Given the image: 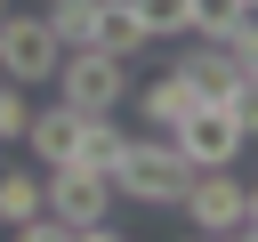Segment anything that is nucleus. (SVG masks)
Listing matches in <instances>:
<instances>
[{"instance_id": "4468645a", "label": "nucleus", "mask_w": 258, "mask_h": 242, "mask_svg": "<svg viewBox=\"0 0 258 242\" xmlns=\"http://www.w3.org/2000/svg\"><path fill=\"white\" fill-rule=\"evenodd\" d=\"M40 210V177H24V169H0V226H24Z\"/></svg>"}, {"instance_id": "a211bd4d", "label": "nucleus", "mask_w": 258, "mask_h": 242, "mask_svg": "<svg viewBox=\"0 0 258 242\" xmlns=\"http://www.w3.org/2000/svg\"><path fill=\"white\" fill-rule=\"evenodd\" d=\"M0 16H8V0H0Z\"/></svg>"}, {"instance_id": "f8f14e48", "label": "nucleus", "mask_w": 258, "mask_h": 242, "mask_svg": "<svg viewBox=\"0 0 258 242\" xmlns=\"http://www.w3.org/2000/svg\"><path fill=\"white\" fill-rule=\"evenodd\" d=\"M129 8H137L145 40H169V32H194L202 24V0H129Z\"/></svg>"}, {"instance_id": "423d86ee", "label": "nucleus", "mask_w": 258, "mask_h": 242, "mask_svg": "<svg viewBox=\"0 0 258 242\" xmlns=\"http://www.w3.org/2000/svg\"><path fill=\"white\" fill-rule=\"evenodd\" d=\"M202 234H234L242 226V177L218 161V169H194V186H185V202H177Z\"/></svg>"}, {"instance_id": "6e6552de", "label": "nucleus", "mask_w": 258, "mask_h": 242, "mask_svg": "<svg viewBox=\"0 0 258 242\" xmlns=\"http://www.w3.org/2000/svg\"><path fill=\"white\" fill-rule=\"evenodd\" d=\"M194 105H202V97H194V81H185L177 65H169V73H153V81L137 89V121H145V129H161V137H169Z\"/></svg>"}, {"instance_id": "9b49d317", "label": "nucleus", "mask_w": 258, "mask_h": 242, "mask_svg": "<svg viewBox=\"0 0 258 242\" xmlns=\"http://www.w3.org/2000/svg\"><path fill=\"white\" fill-rule=\"evenodd\" d=\"M97 48H113V56H137L145 48V24H137L129 0H97Z\"/></svg>"}, {"instance_id": "39448f33", "label": "nucleus", "mask_w": 258, "mask_h": 242, "mask_svg": "<svg viewBox=\"0 0 258 242\" xmlns=\"http://www.w3.org/2000/svg\"><path fill=\"white\" fill-rule=\"evenodd\" d=\"M169 137H177V153H185L194 169H218V161H242V145H250V137L234 129V113H226V105H210V97H202V105H194V113H185V121H177Z\"/></svg>"}, {"instance_id": "20e7f679", "label": "nucleus", "mask_w": 258, "mask_h": 242, "mask_svg": "<svg viewBox=\"0 0 258 242\" xmlns=\"http://www.w3.org/2000/svg\"><path fill=\"white\" fill-rule=\"evenodd\" d=\"M56 56H64V40L48 32V16H0V81H24V89H48V73H56Z\"/></svg>"}, {"instance_id": "7ed1b4c3", "label": "nucleus", "mask_w": 258, "mask_h": 242, "mask_svg": "<svg viewBox=\"0 0 258 242\" xmlns=\"http://www.w3.org/2000/svg\"><path fill=\"white\" fill-rule=\"evenodd\" d=\"M40 202H48L73 234H89V226H105V218H113V202H121V194H113V177H97V169H81V161H56V169L40 177Z\"/></svg>"}, {"instance_id": "dca6fc26", "label": "nucleus", "mask_w": 258, "mask_h": 242, "mask_svg": "<svg viewBox=\"0 0 258 242\" xmlns=\"http://www.w3.org/2000/svg\"><path fill=\"white\" fill-rule=\"evenodd\" d=\"M226 113H234V129H242V137H258V73H242V81H234Z\"/></svg>"}, {"instance_id": "f3484780", "label": "nucleus", "mask_w": 258, "mask_h": 242, "mask_svg": "<svg viewBox=\"0 0 258 242\" xmlns=\"http://www.w3.org/2000/svg\"><path fill=\"white\" fill-rule=\"evenodd\" d=\"M234 234H250V242H258V186H242V226H234Z\"/></svg>"}, {"instance_id": "f257e3e1", "label": "nucleus", "mask_w": 258, "mask_h": 242, "mask_svg": "<svg viewBox=\"0 0 258 242\" xmlns=\"http://www.w3.org/2000/svg\"><path fill=\"white\" fill-rule=\"evenodd\" d=\"M185 186H194V161L177 153V137H129V153L113 161V194H129V202H145V210H177L185 202Z\"/></svg>"}, {"instance_id": "9d476101", "label": "nucleus", "mask_w": 258, "mask_h": 242, "mask_svg": "<svg viewBox=\"0 0 258 242\" xmlns=\"http://www.w3.org/2000/svg\"><path fill=\"white\" fill-rule=\"evenodd\" d=\"M73 137H81V113H73L64 97H56V105H40V113L24 121V145H32L48 169H56V161H73Z\"/></svg>"}, {"instance_id": "1a4fd4ad", "label": "nucleus", "mask_w": 258, "mask_h": 242, "mask_svg": "<svg viewBox=\"0 0 258 242\" xmlns=\"http://www.w3.org/2000/svg\"><path fill=\"white\" fill-rule=\"evenodd\" d=\"M129 153V129H121V113H81V137H73V161L81 169H97V177H113V161Z\"/></svg>"}, {"instance_id": "2eb2a0df", "label": "nucleus", "mask_w": 258, "mask_h": 242, "mask_svg": "<svg viewBox=\"0 0 258 242\" xmlns=\"http://www.w3.org/2000/svg\"><path fill=\"white\" fill-rule=\"evenodd\" d=\"M24 121H32L24 81H0V145H16V137H24Z\"/></svg>"}, {"instance_id": "f03ea898", "label": "nucleus", "mask_w": 258, "mask_h": 242, "mask_svg": "<svg viewBox=\"0 0 258 242\" xmlns=\"http://www.w3.org/2000/svg\"><path fill=\"white\" fill-rule=\"evenodd\" d=\"M48 89L73 105V113H121V97H129V56H113V48H64L56 56V73H48Z\"/></svg>"}, {"instance_id": "0eeeda50", "label": "nucleus", "mask_w": 258, "mask_h": 242, "mask_svg": "<svg viewBox=\"0 0 258 242\" xmlns=\"http://www.w3.org/2000/svg\"><path fill=\"white\" fill-rule=\"evenodd\" d=\"M177 73L194 81V97H210V105H226V97H234V81H242V56H234L226 40H185V56H177Z\"/></svg>"}, {"instance_id": "ddd939ff", "label": "nucleus", "mask_w": 258, "mask_h": 242, "mask_svg": "<svg viewBox=\"0 0 258 242\" xmlns=\"http://www.w3.org/2000/svg\"><path fill=\"white\" fill-rule=\"evenodd\" d=\"M40 16H48V32H56L64 48H89V40H97V0H48Z\"/></svg>"}]
</instances>
